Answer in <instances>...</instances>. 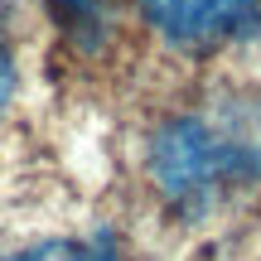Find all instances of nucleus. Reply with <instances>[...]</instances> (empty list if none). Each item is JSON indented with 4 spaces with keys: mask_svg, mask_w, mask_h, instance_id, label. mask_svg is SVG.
I'll return each instance as SVG.
<instances>
[{
    "mask_svg": "<svg viewBox=\"0 0 261 261\" xmlns=\"http://www.w3.org/2000/svg\"><path fill=\"white\" fill-rule=\"evenodd\" d=\"M150 179L184 218H203L261 184V97H213L150 140Z\"/></svg>",
    "mask_w": 261,
    "mask_h": 261,
    "instance_id": "1",
    "label": "nucleus"
},
{
    "mask_svg": "<svg viewBox=\"0 0 261 261\" xmlns=\"http://www.w3.org/2000/svg\"><path fill=\"white\" fill-rule=\"evenodd\" d=\"M145 19L169 48L213 54L252 34V24L261 19V0H145Z\"/></svg>",
    "mask_w": 261,
    "mask_h": 261,
    "instance_id": "2",
    "label": "nucleus"
},
{
    "mask_svg": "<svg viewBox=\"0 0 261 261\" xmlns=\"http://www.w3.org/2000/svg\"><path fill=\"white\" fill-rule=\"evenodd\" d=\"M5 261H116V252L107 237H54V242L24 247Z\"/></svg>",
    "mask_w": 261,
    "mask_h": 261,
    "instance_id": "3",
    "label": "nucleus"
},
{
    "mask_svg": "<svg viewBox=\"0 0 261 261\" xmlns=\"http://www.w3.org/2000/svg\"><path fill=\"white\" fill-rule=\"evenodd\" d=\"M54 10L58 29L73 34L77 44H97L107 34V0H44Z\"/></svg>",
    "mask_w": 261,
    "mask_h": 261,
    "instance_id": "4",
    "label": "nucleus"
},
{
    "mask_svg": "<svg viewBox=\"0 0 261 261\" xmlns=\"http://www.w3.org/2000/svg\"><path fill=\"white\" fill-rule=\"evenodd\" d=\"M10 97H15V58H10V48L0 44V116L10 112Z\"/></svg>",
    "mask_w": 261,
    "mask_h": 261,
    "instance_id": "5",
    "label": "nucleus"
}]
</instances>
